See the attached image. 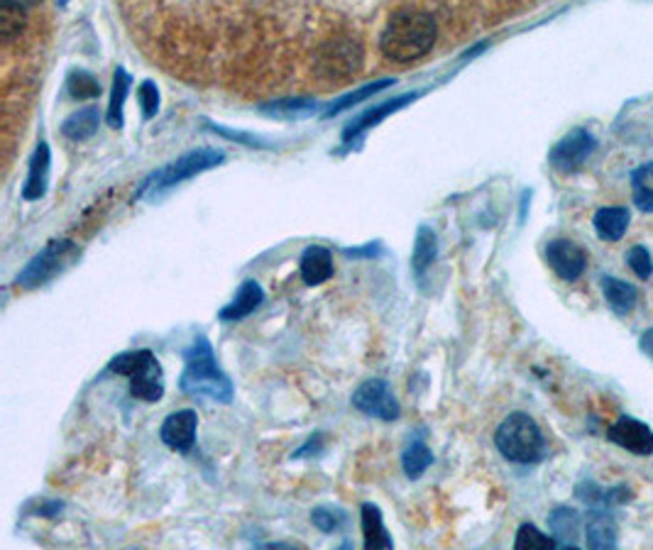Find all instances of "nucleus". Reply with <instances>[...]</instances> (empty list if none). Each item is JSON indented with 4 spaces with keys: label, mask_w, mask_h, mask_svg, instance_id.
<instances>
[{
    "label": "nucleus",
    "mask_w": 653,
    "mask_h": 550,
    "mask_svg": "<svg viewBox=\"0 0 653 550\" xmlns=\"http://www.w3.org/2000/svg\"><path fill=\"white\" fill-rule=\"evenodd\" d=\"M436 20L418 10H404L389 20L385 33L379 35V49L397 64H412L426 57L436 45Z\"/></svg>",
    "instance_id": "nucleus-1"
},
{
    "label": "nucleus",
    "mask_w": 653,
    "mask_h": 550,
    "mask_svg": "<svg viewBox=\"0 0 653 550\" xmlns=\"http://www.w3.org/2000/svg\"><path fill=\"white\" fill-rule=\"evenodd\" d=\"M184 360H187V365H184L179 379L184 395L203 397L218 401V404H230L236 389H233L230 377L221 370L216 358H213V348L206 338L199 336L193 340L191 346L184 350Z\"/></svg>",
    "instance_id": "nucleus-2"
},
{
    "label": "nucleus",
    "mask_w": 653,
    "mask_h": 550,
    "mask_svg": "<svg viewBox=\"0 0 653 550\" xmlns=\"http://www.w3.org/2000/svg\"><path fill=\"white\" fill-rule=\"evenodd\" d=\"M494 446L502 458L516 465L539 463L545 453V440L539 424L524 411H514L502 421L494 434Z\"/></svg>",
    "instance_id": "nucleus-3"
},
{
    "label": "nucleus",
    "mask_w": 653,
    "mask_h": 550,
    "mask_svg": "<svg viewBox=\"0 0 653 550\" xmlns=\"http://www.w3.org/2000/svg\"><path fill=\"white\" fill-rule=\"evenodd\" d=\"M115 375H123L130 382V391L135 399L154 404L164 395V372L160 360L154 358L152 350H130L121 352L118 358L111 360L109 365Z\"/></svg>",
    "instance_id": "nucleus-4"
},
{
    "label": "nucleus",
    "mask_w": 653,
    "mask_h": 550,
    "mask_svg": "<svg viewBox=\"0 0 653 550\" xmlns=\"http://www.w3.org/2000/svg\"><path fill=\"white\" fill-rule=\"evenodd\" d=\"M363 59L365 52L360 39L348 35L326 39L314 52V74L326 84H346L360 72Z\"/></svg>",
    "instance_id": "nucleus-5"
},
{
    "label": "nucleus",
    "mask_w": 653,
    "mask_h": 550,
    "mask_svg": "<svg viewBox=\"0 0 653 550\" xmlns=\"http://www.w3.org/2000/svg\"><path fill=\"white\" fill-rule=\"evenodd\" d=\"M223 162H226V154H223L221 150L201 147V150L181 154L179 160H174L158 174H152V179L145 184V189H150L152 193H162V191L172 189V186L187 182V179H191V176H197L201 172H209V170H213V166H218Z\"/></svg>",
    "instance_id": "nucleus-6"
},
{
    "label": "nucleus",
    "mask_w": 653,
    "mask_h": 550,
    "mask_svg": "<svg viewBox=\"0 0 653 550\" xmlns=\"http://www.w3.org/2000/svg\"><path fill=\"white\" fill-rule=\"evenodd\" d=\"M76 258V245L72 240H54L40 250L35 258L25 264V270L17 274V287L37 289L42 284L56 277L66 264Z\"/></svg>",
    "instance_id": "nucleus-7"
},
{
    "label": "nucleus",
    "mask_w": 653,
    "mask_h": 550,
    "mask_svg": "<svg viewBox=\"0 0 653 550\" xmlns=\"http://www.w3.org/2000/svg\"><path fill=\"white\" fill-rule=\"evenodd\" d=\"M353 407L363 411L365 416H373L379 421H397L402 409L399 401L392 395V387L385 379H367L355 389L353 395Z\"/></svg>",
    "instance_id": "nucleus-8"
},
{
    "label": "nucleus",
    "mask_w": 653,
    "mask_h": 550,
    "mask_svg": "<svg viewBox=\"0 0 653 550\" xmlns=\"http://www.w3.org/2000/svg\"><path fill=\"white\" fill-rule=\"evenodd\" d=\"M598 147V140L594 135L585 130V127H575L563 140L551 150V164L553 170H558L561 174H573L578 172L580 166L588 162V157L594 152Z\"/></svg>",
    "instance_id": "nucleus-9"
},
{
    "label": "nucleus",
    "mask_w": 653,
    "mask_h": 550,
    "mask_svg": "<svg viewBox=\"0 0 653 550\" xmlns=\"http://www.w3.org/2000/svg\"><path fill=\"white\" fill-rule=\"evenodd\" d=\"M197 430H199L197 411L181 409L177 414L164 418V424L160 428V438L167 448L179 450V453H189L193 443H197Z\"/></svg>",
    "instance_id": "nucleus-10"
},
{
    "label": "nucleus",
    "mask_w": 653,
    "mask_h": 550,
    "mask_svg": "<svg viewBox=\"0 0 653 550\" xmlns=\"http://www.w3.org/2000/svg\"><path fill=\"white\" fill-rule=\"evenodd\" d=\"M545 260H549L551 270L558 274L565 282H575L588 267V254L575 245L573 240H553L545 248Z\"/></svg>",
    "instance_id": "nucleus-11"
},
{
    "label": "nucleus",
    "mask_w": 653,
    "mask_h": 550,
    "mask_svg": "<svg viewBox=\"0 0 653 550\" xmlns=\"http://www.w3.org/2000/svg\"><path fill=\"white\" fill-rule=\"evenodd\" d=\"M607 438L619 448L629 450L633 455H651L653 453V430L631 416H621L617 424L610 428Z\"/></svg>",
    "instance_id": "nucleus-12"
},
{
    "label": "nucleus",
    "mask_w": 653,
    "mask_h": 550,
    "mask_svg": "<svg viewBox=\"0 0 653 550\" xmlns=\"http://www.w3.org/2000/svg\"><path fill=\"white\" fill-rule=\"evenodd\" d=\"M50 166H52L50 145L40 142V145H37L35 154H33L30 172H27V182L23 186L25 201H37L47 193V186H50Z\"/></svg>",
    "instance_id": "nucleus-13"
},
{
    "label": "nucleus",
    "mask_w": 653,
    "mask_h": 550,
    "mask_svg": "<svg viewBox=\"0 0 653 550\" xmlns=\"http://www.w3.org/2000/svg\"><path fill=\"white\" fill-rule=\"evenodd\" d=\"M416 96H418V93H406V96L392 98V101H385V103H379V105H375V108H369V111H365L363 115L355 117V121L346 127L343 140H346V142H353L360 133H365V130H369V127L379 125V123L385 121V117H392V115L399 111V108H404L406 103H412Z\"/></svg>",
    "instance_id": "nucleus-14"
},
{
    "label": "nucleus",
    "mask_w": 653,
    "mask_h": 550,
    "mask_svg": "<svg viewBox=\"0 0 653 550\" xmlns=\"http://www.w3.org/2000/svg\"><path fill=\"white\" fill-rule=\"evenodd\" d=\"M299 272L309 287H321V284H326L334 277V254H330L328 248L314 245V248H309L301 254Z\"/></svg>",
    "instance_id": "nucleus-15"
},
{
    "label": "nucleus",
    "mask_w": 653,
    "mask_h": 550,
    "mask_svg": "<svg viewBox=\"0 0 653 550\" xmlns=\"http://www.w3.org/2000/svg\"><path fill=\"white\" fill-rule=\"evenodd\" d=\"M262 301H265V291H262L258 282L248 279L240 284L236 291V299H233L228 307H223L218 316L221 321H240L250 316V313H255L262 307Z\"/></svg>",
    "instance_id": "nucleus-16"
},
{
    "label": "nucleus",
    "mask_w": 653,
    "mask_h": 550,
    "mask_svg": "<svg viewBox=\"0 0 653 550\" xmlns=\"http://www.w3.org/2000/svg\"><path fill=\"white\" fill-rule=\"evenodd\" d=\"M585 541L598 550L617 548V524L607 514V509H592L588 516V528H585Z\"/></svg>",
    "instance_id": "nucleus-17"
},
{
    "label": "nucleus",
    "mask_w": 653,
    "mask_h": 550,
    "mask_svg": "<svg viewBox=\"0 0 653 550\" xmlns=\"http://www.w3.org/2000/svg\"><path fill=\"white\" fill-rule=\"evenodd\" d=\"M631 213L621 205H607L594 213V230H598L604 242H617L624 238V233L629 228Z\"/></svg>",
    "instance_id": "nucleus-18"
},
{
    "label": "nucleus",
    "mask_w": 653,
    "mask_h": 550,
    "mask_svg": "<svg viewBox=\"0 0 653 550\" xmlns=\"http://www.w3.org/2000/svg\"><path fill=\"white\" fill-rule=\"evenodd\" d=\"M551 536L558 541L561 548H578V534H580V514L575 509L558 507L553 509L549 516Z\"/></svg>",
    "instance_id": "nucleus-19"
},
{
    "label": "nucleus",
    "mask_w": 653,
    "mask_h": 550,
    "mask_svg": "<svg viewBox=\"0 0 653 550\" xmlns=\"http://www.w3.org/2000/svg\"><path fill=\"white\" fill-rule=\"evenodd\" d=\"M360 522H363V543L365 548H394L392 536L385 528L382 512L377 504H363L360 509Z\"/></svg>",
    "instance_id": "nucleus-20"
},
{
    "label": "nucleus",
    "mask_w": 653,
    "mask_h": 550,
    "mask_svg": "<svg viewBox=\"0 0 653 550\" xmlns=\"http://www.w3.org/2000/svg\"><path fill=\"white\" fill-rule=\"evenodd\" d=\"M27 25V3L25 0H0V37L5 45L21 39Z\"/></svg>",
    "instance_id": "nucleus-21"
},
{
    "label": "nucleus",
    "mask_w": 653,
    "mask_h": 550,
    "mask_svg": "<svg viewBox=\"0 0 653 550\" xmlns=\"http://www.w3.org/2000/svg\"><path fill=\"white\" fill-rule=\"evenodd\" d=\"M604 301L607 307L617 313V316H627V313L637 307V289L629 282H621L617 277H604L600 282Z\"/></svg>",
    "instance_id": "nucleus-22"
},
{
    "label": "nucleus",
    "mask_w": 653,
    "mask_h": 550,
    "mask_svg": "<svg viewBox=\"0 0 653 550\" xmlns=\"http://www.w3.org/2000/svg\"><path fill=\"white\" fill-rule=\"evenodd\" d=\"M101 125V113L99 108H84V111L70 115L62 125V135L66 140H89L99 133Z\"/></svg>",
    "instance_id": "nucleus-23"
},
{
    "label": "nucleus",
    "mask_w": 653,
    "mask_h": 550,
    "mask_svg": "<svg viewBox=\"0 0 653 550\" xmlns=\"http://www.w3.org/2000/svg\"><path fill=\"white\" fill-rule=\"evenodd\" d=\"M438 254V240L436 233L431 228L422 225L416 233V242H414V252H412V267L416 277H424V274L431 270V264L436 262Z\"/></svg>",
    "instance_id": "nucleus-24"
},
{
    "label": "nucleus",
    "mask_w": 653,
    "mask_h": 550,
    "mask_svg": "<svg viewBox=\"0 0 653 550\" xmlns=\"http://www.w3.org/2000/svg\"><path fill=\"white\" fill-rule=\"evenodd\" d=\"M260 111L267 115H275V117H285V121H291V117H306L311 113H316L318 103L314 101V98H277V101L262 103Z\"/></svg>",
    "instance_id": "nucleus-25"
},
{
    "label": "nucleus",
    "mask_w": 653,
    "mask_h": 550,
    "mask_svg": "<svg viewBox=\"0 0 653 550\" xmlns=\"http://www.w3.org/2000/svg\"><path fill=\"white\" fill-rule=\"evenodd\" d=\"M633 205L641 213H653V162L641 164L631 172Z\"/></svg>",
    "instance_id": "nucleus-26"
},
{
    "label": "nucleus",
    "mask_w": 653,
    "mask_h": 550,
    "mask_svg": "<svg viewBox=\"0 0 653 550\" xmlns=\"http://www.w3.org/2000/svg\"><path fill=\"white\" fill-rule=\"evenodd\" d=\"M130 91V74L125 68H115L113 74V88H111V101H109V125L121 130L123 127V111H125V98Z\"/></svg>",
    "instance_id": "nucleus-27"
},
{
    "label": "nucleus",
    "mask_w": 653,
    "mask_h": 550,
    "mask_svg": "<svg viewBox=\"0 0 653 550\" xmlns=\"http://www.w3.org/2000/svg\"><path fill=\"white\" fill-rule=\"evenodd\" d=\"M431 463H434V453H431V448L424 443V440H414V443L409 446L402 455V465H404V473L409 479L422 477Z\"/></svg>",
    "instance_id": "nucleus-28"
},
{
    "label": "nucleus",
    "mask_w": 653,
    "mask_h": 550,
    "mask_svg": "<svg viewBox=\"0 0 653 550\" xmlns=\"http://www.w3.org/2000/svg\"><path fill=\"white\" fill-rule=\"evenodd\" d=\"M389 86H394V78H382V82H373V84H367V86H363V88H357V91H353V93H348V96H343V98H338V101L328 108L326 111V117H334V115H338V113H343V111H348V108H353V105H357V103H363L365 98H373V96H377L379 91H385V88H389Z\"/></svg>",
    "instance_id": "nucleus-29"
},
{
    "label": "nucleus",
    "mask_w": 653,
    "mask_h": 550,
    "mask_svg": "<svg viewBox=\"0 0 653 550\" xmlns=\"http://www.w3.org/2000/svg\"><path fill=\"white\" fill-rule=\"evenodd\" d=\"M514 548H519V550H526V548L551 550V548H561V546H558V541H555L553 536L541 534L539 528H536L533 524H524V526L519 528V532H516Z\"/></svg>",
    "instance_id": "nucleus-30"
},
{
    "label": "nucleus",
    "mask_w": 653,
    "mask_h": 550,
    "mask_svg": "<svg viewBox=\"0 0 653 550\" xmlns=\"http://www.w3.org/2000/svg\"><path fill=\"white\" fill-rule=\"evenodd\" d=\"M311 522H314V526L318 528V532L334 534V532H340V528L346 526L348 516H346L343 509H338V507H316L314 512H311Z\"/></svg>",
    "instance_id": "nucleus-31"
},
{
    "label": "nucleus",
    "mask_w": 653,
    "mask_h": 550,
    "mask_svg": "<svg viewBox=\"0 0 653 550\" xmlns=\"http://www.w3.org/2000/svg\"><path fill=\"white\" fill-rule=\"evenodd\" d=\"M66 91L74 98H96L101 96V84L89 72H72L70 78H66Z\"/></svg>",
    "instance_id": "nucleus-32"
},
{
    "label": "nucleus",
    "mask_w": 653,
    "mask_h": 550,
    "mask_svg": "<svg viewBox=\"0 0 653 550\" xmlns=\"http://www.w3.org/2000/svg\"><path fill=\"white\" fill-rule=\"evenodd\" d=\"M138 101L142 108L145 121H150V117L158 115L160 111V88L154 82H142L138 88Z\"/></svg>",
    "instance_id": "nucleus-33"
},
{
    "label": "nucleus",
    "mask_w": 653,
    "mask_h": 550,
    "mask_svg": "<svg viewBox=\"0 0 653 550\" xmlns=\"http://www.w3.org/2000/svg\"><path fill=\"white\" fill-rule=\"evenodd\" d=\"M627 264L633 270V274H637L639 279H651L653 260H651V252L646 248H641V245H637V248H631L627 252Z\"/></svg>",
    "instance_id": "nucleus-34"
},
{
    "label": "nucleus",
    "mask_w": 653,
    "mask_h": 550,
    "mask_svg": "<svg viewBox=\"0 0 653 550\" xmlns=\"http://www.w3.org/2000/svg\"><path fill=\"white\" fill-rule=\"evenodd\" d=\"M321 448H324V436H321V434H316L314 438H311V440H309V443H306V446H301V448L297 450V453H294V455H291V458H294V460H301V458H309V455H314V453H318V450H321Z\"/></svg>",
    "instance_id": "nucleus-35"
},
{
    "label": "nucleus",
    "mask_w": 653,
    "mask_h": 550,
    "mask_svg": "<svg viewBox=\"0 0 653 550\" xmlns=\"http://www.w3.org/2000/svg\"><path fill=\"white\" fill-rule=\"evenodd\" d=\"M639 346H641V350H643V352H646V355H651V358H653V328H649L646 333H643Z\"/></svg>",
    "instance_id": "nucleus-36"
},
{
    "label": "nucleus",
    "mask_w": 653,
    "mask_h": 550,
    "mask_svg": "<svg viewBox=\"0 0 653 550\" xmlns=\"http://www.w3.org/2000/svg\"><path fill=\"white\" fill-rule=\"evenodd\" d=\"M62 3H70V0H62Z\"/></svg>",
    "instance_id": "nucleus-37"
}]
</instances>
